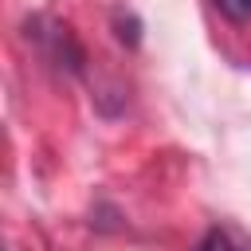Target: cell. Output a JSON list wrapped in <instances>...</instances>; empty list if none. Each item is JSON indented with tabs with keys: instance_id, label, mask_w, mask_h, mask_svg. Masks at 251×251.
Wrapping results in <instances>:
<instances>
[{
	"instance_id": "obj_2",
	"label": "cell",
	"mask_w": 251,
	"mask_h": 251,
	"mask_svg": "<svg viewBox=\"0 0 251 251\" xmlns=\"http://www.w3.org/2000/svg\"><path fill=\"white\" fill-rule=\"evenodd\" d=\"M231 24H247L251 20V0H212Z\"/></svg>"
},
{
	"instance_id": "obj_1",
	"label": "cell",
	"mask_w": 251,
	"mask_h": 251,
	"mask_svg": "<svg viewBox=\"0 0 251 251\" xmlns=\"http://www.w3.org/2000/svg\"><path fill=\"white\" fill-rule=\"evenodd\" d=\"M196 251H251V243L235 239L231 231H208V235L196 243Z\"/></svg>"
}]
</instances>
